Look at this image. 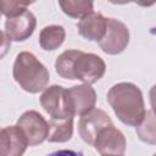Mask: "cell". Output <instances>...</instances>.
<instances>
[{
	"instance_id": "cell-1",
	"label": "cell",
	"mask_w": 156,
	"mask_h": 156,
	"mask_svg": "<svg viewBox=\"0 0 156 156\" xmlns=\"http://www.w3.org/2000/svg\"><path fill=\"white\" fill-rule=\"evenodd\" d=\"M107 102L117 118L126 126H139L145 116V104L140 88L130 82H121L107 91Z\"/></svg>"
},
{
	"instance_id": "cell-2",
	"label": "cell",
	"mask_w": 156,
	"mask_h": 156,
	"mask_svg": "<svg viewBox=\"0 0 156 156\" xmlns=\"http://www.w3.org/2000/svg\"><path fill=\"white\" fill-rule=\"evenodd\" d=\"M12 77L24 91L30 94L44 90L50 80L49 69L29 51L17 54L12 67Z\"/></svg>"
},
{
	"instance_id": "cell-3",
	"label": "cell",
	"mask_w": 156,
	"mask_h": 156,
	"mask_svg": "<svg viewBox=\"0 0 156 156\" xmlns=\"http://www.w3.org/2000/svg\"><path fill=\"white\" fill-rule=\"evenodd\" d=\"M40 105L51 118L62 119L74 117L67 89L61 85L54 84L46 87L40 95Z\"/></svg>"
},
{
	"instance_id": "cell-4",
	"label": "cell",
	"mask_w": 156,
	"mask_h": 156,
	"mask_svg": "<svg viewBox=\"0 0 156 156\" xmlns=\"http://www.w3.org/2000/svg\"><path fill=\"white\" fill-rule=\"evenodd\" d=\"M106 72L105 61L96 54L80 51L73 61V79H78L87 84H94L104 77Z\"/></svg>"
},
{
	"instance_id": "cell-5",
	"label": "cell",
	"mask_w": 156,
	"mask_h": 156,
	"mask_svg": "<svg viewBox=\"0 0 156 156\" xmlns=\"http://www.w3.org/2000/svg\"><path fill=\"white\" fill-rule=\"evenodd\" d=\"M129 38V29L123 22L116 18H107L106 34L99 41V46L107 55H118L127 49Z\"/></svg>"
},
{
	"instance_id": "cell-6",
	"label": "cell",
	"mask_w": 156,
	"mask_h": 156,
	"mask_svg": "<svg viewBox=\"0 0 156 156\" xmlns=\"http://www.w3.org/2000/svg\"><path fill=\"white\" fill-rule=\"evenodd\" d=\"M16 124L20 126L21 129L24 132L29 146L39 145L48 139L50 124L38 111L29 110L23 112L17 119Z\"/></svg>"
},
{
	"instance_id": "cell-7",
	"label": "cell",
	"mask_w": 156,
	"mask_h": 156,
	"mask_svg": "<svg viewBox=\"0 0 156 156\" xmlns=\"http://www.w3.org/2000/svg\"><path fill=\"white\" fill-rule=\"evenodd\" d=\"M93 146L100 155H123L127 141L124 134L112 123L98 133Z\"/></svg>"
},
{
	"instance_id": "cell-8",
	"label": "cell",
	"mask_w": 156,
	"mask_h": 156,
	"mask_svg": "<svg viewBox=\"0 0 156 156\" xmlns=\"http://www.w3.org/2000/svg\"><path fill=\"white\" fill-rule=\"evenodd\" d=\"M37 27V18L29 10L21 12L20 15L6 17L5 28L2 34H5L10 41H24L34 33Z\"/></svg>"
},
{
	"instance_id": "cell-9",
	"label": "cell",
	"mask_w": 156,
	"mask_h": 156,
	"mask_svg": "<svg viewBox=\"0 0 156 156\" xmlns=\"http://www.w3.org/2000/svg\"><path fill=\"white\" fill-rule=\"evenodd\" d=\"M110 124H112L110 116L100 108H94L90 112L80 116L78 122V133L85 144L93 146L98 133L104 127Z\"/></svg>"
},
{
	"instance_id": "cell-10",
	"label": "cell",
	"mask_w": 156,
	"mask_h": 156,
	"mask_svg": "<svg viewBox=\"0 0 156 156\" xmlns=\"http://www.w3.org/2000/svg\"><path fill=\"white\" fill-rule=\"evenodd\" d=\"M28 146V139L20 126H7L1 129L0 154L2 156H21Z\"/></svg>"
},
{
	"instance_id": "cell-11",
	"label": "cell",
	"mask_w": 156,
	"mask_h": 156,
	"mask_svg": "<svg viewBox=\"0 0 156 156\" xmlns=\"http://www.w3.org/2000/svg\"><path fill=\"white\" fill-rule=\"evenodd\" d=\"M67 93L74 116H83L95 108L96 91L91 84L83 83L80 85H73L67 89Z\"/></svg>"
},
{
	"instance_id": "cell-12",
	"label": "cell",
	"mask_w": 156,
	"mask_h": 156,
	"mask_svg": "<svg viewBox=\"0 0 156 156\" xmlns=\"http://www.w3.org/2000/svg\"><path fill=\"white\" fill-rule=\"evenodd\" d=\"M77 29L80 37L89 41H100L107 29V18L100 12H90L82 17L77 23Z\"/></svg>"
},
{
	"instance_id": "cell-13",
	"label": "cell",
	"mask_w": 156,
	"mask_h": 156,
	"mask_svg": "<svg viewBox=\"0 0 156 156\" xmlns=\"http://www.w3.org/2000/svg\"><path fill=\"white\" fill-rule=\"evenodd\" d=\"M66 39V30L62 26L51 24L44 27L39 33V45L45 51L58 49Z\"/></svg>"
},
{
	"instance_id": "cell-14",
	"label": "cell",
	"mask_w": 156,
	"mask_h": 156,
	"mask_svg": "<svg viewBox=\"0 0 156 156\" xmlns=\"http://www.w3.org/2000/svg\"><path fill=\"white\" fill-rule=\"evenodd\" d=\"M49 124L50 130L46 139L49 143H66L71 140L73 135V117L62 119L51 118Z\"/></svg>"
},
{
	"instance_id": "cell-15",
	"label": "cell",
	"mask_w": 156,
	"mask_h": 156,
	"mask_svg": "<svg viewBox=\"0 0 156 156\" xmlns=\"http://www.w3.org/2000/svg\"><path fill=\"white\" fill-rule=\"evenodd\" d=\"M65 15L72 18H82L94 11V0H57Z\"/></svg>"
},
{
	"instance_id": "cell-16",
	"label": "cell",
	"mask_w": 156,
	"mask_h": 156,
	"mask_svg": "<svg viewBox=\"0 0 156 156\" xmlns=\"http://www.w3.org/2000/svg\"><path fill=\"white\" fill-rule=\"evenodd\" d=\"M139 140L149 145H156V113L152 110L145 112L143 122L135 127Z\"/></svg>"
},
{
	"instance_id": "cell-17",
	"label": "cell",
	"mask_w": 156,
	"mask_h": 156,
	"mask_svg": "<svg viewBox=\"0 0 156 156\" xmlns=\"http://www.w3.org/2000/svg\"><path fill=\"white\" fill-rule=\"evenodd\" d=\"M80 50H66L60 54L55 61V71L63 79H73L72 66L76 57L79 55Z\"/></svg>"
},
{
	"instance_id": "cell-18",
	"label": "cell",
	"mask_w": 156,
	"mask_h": 156,
	"mask_svg": "<svg viewBox=\"0 0 156 156\" xmlns=\"http://www.w3.org/2000/svg\"><path fill=\"white\" fill-rule=\"evenodd\" d=\"M32 5L30 0H1V13L5 17H12L26 11Z\"/></svg>"
},
{
	"instance_id": "cell-19",
	"label": "cell",
	"mask_w": 156,
	"mask_h": 156,
	"mask_svg": "<svg viewBox=\"0 0 156 156\" xmlns=\"http://www.w3.org/2000/svg\"><path fill=\"white\" fill-rule=\"evenodd\" d=\"M149 99H150V105L151 110L156 113V84H154L149 91Z\"/></svg>"
},
{
	"instance_id": "cell-20",
	"label": "cell",
	"mask_w": 156,
	"mask_h": 156,
	"mask_svg": "<svg viewBox=\"0 0 156 156\" xmlns=\"http://www.w3.org/2000/svg\"><path fill=\"white\" fill-rule=\"evenodd\" d=\"M133 2H135L141 7H150L156 4V0H133Z\"/></svg>"
},
{
	"instance_id": "cell-21",
	"label": "cell",
	"mask_w": 156,
	"mask_h": 156,
	"mask_svg": "<svg viewBox=\"0 0 156 156\" xmlns=\"http://www.w3.org/2000/svg\"><path fill=\"white\" fill-rule=\"evenodd\" d=\"M107 1L111 4H115V5H124V4H128L133 0H107Z\"/></svg>"
},
{
	"instance_id": "cell-22",
	"label": "cell",
	"mask_w": 156,
	"mask_h": 156,
	"mask_svg": "<svg viewBox=\"0 0 156 156\" xmlns=\"http://www.w3.org/2000/svg\"><path fill=\"white\" fill-rule=\"evenodd\" d=\"M35 1H37V0H30V2H32V4H34Z\"/></svg>"
}]
</instances>
